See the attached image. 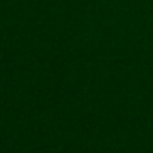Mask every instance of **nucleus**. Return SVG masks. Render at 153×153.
<instances>
[]
</instances>
